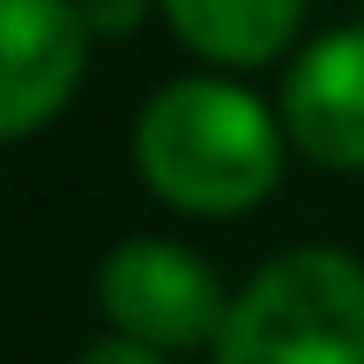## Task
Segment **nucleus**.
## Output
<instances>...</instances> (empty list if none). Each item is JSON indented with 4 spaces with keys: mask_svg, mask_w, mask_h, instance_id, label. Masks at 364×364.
I'll list each match as a JSON object with an SVG mask.
<instances>
[{
    "mask_svg": "<svg viewBox=\"0 0 364 364\" xmlns=\"http://www.w3.org/2000/svg\"><path fill=\"white\" fill-rule=\"evenodd\" d=\"M142 182L189 216H243L284 176V129L230 81H169L135 122Z\"/></svg>",
    "mask_w": 364,
    "mask_h": 364,
    "instance_id": "obj_1",
    "label": "nucleus"
},
{
    "mask_svg": "<svg viewBox=\"0 0 364 364\" xmlns=\"http://www.w3.org/2000/svg\"><path fill=\"white\" fill-rule=\"evenodd\" d=\"M216 364H364V263L344 250L263 263L216 331Z\"/></svg>",
    "mask_w": 364,
    "mask_h": 364,
    "instance_id": "obj_2",
    "label": "nucleus"
},
{
    "mask_svg": "<svg viewBox=\"0 0 364 364\" xmlns=\"http://www.w3.org/2000/svg\"><path fill=\"white\" fill-rule=\"evenodd\" d=\"M102 311L115 338H135L149 351H189V344H216L230 297H223L216 270L176 243H122L102 263Z\"/></svg>",
    "mask_w": 364,
    "mask_h": 364,
    "instance_id": "obj_3",
    "label": "nucleus"
},
{
    "mask_svg": "<svg viewBox=\"0 0 364 364\" xmlns=\"http://www.w3.org/2000/svg\"><path fill=\"white\" fill-rule=\"evenodd\" d=\"M88 21L75 0H0V142L48 129L81 88Z\"/></svg>",
    "mask_w": 364,
    "mask_h": 364,
    "instance_id": "obj_4",
    "label": "nucleus"
},
{
    "mask_svg": "<svg viewBox=\"0 0 364 364\" xmlns=\"http://www.w3.org/2000/svg\"><path fill=\"white\" fill-rule=\"evenodd\" d=\"M284 135L324 169H364V27L297 54L284 75Z\"/></svg>",
    "mask_w": 364,
    "mask_h": 364,
    "instance_id": "obj_5",
    "label": "nucleus"
},
{
    "mask_svg": "<svg viewBox=\"0 0 364 364\" xmlns=\"http://www.w3.org/2000/svg\"><path fill=\"white\" fill-rule=\"evenodd\" d=\"M176 41L216 68H257L290 48L304 0H162Z\"/></svg>",
    "mask_w": 364,
    "mask_h": 364,
    "instance_id": "obj_6",
    "label": "nucleus"
},
{
    "mask_svg": "<svg viewBox=\"0 0 364 364\" xmlns=\"http://www.w3.org/2000/svg\"><path fill=\"white\" fill-rule=\"evenodd\" d=\"M75 7L88 21V34H129V27H142L149 0H75Z\"/></svg>",
    "mask_w": 364,
    "mask_h": 364,
    "instance_id": "obj_7",
    "label": "nucleus"
},
{
    "mask_svg": "<svg viewBox=\"0 0 364 364\" xmlns=\"http://www.w3.org/2000/svg\"><path fill=\"white\" fill-rule=\"evenodd\" d=\"M81 364H162V351H149V344H135V338H102V344L81 351Z\"/></svg>",
    "mask_w": 364,
    "mask_h": 364,
    "instance_id": "obj_8",
    "label": "nucleus"
}]
</instances>
